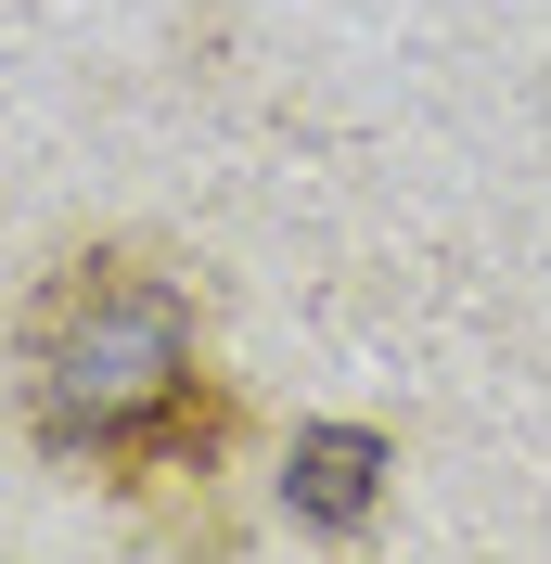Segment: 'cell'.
Listing matches in <instances>:
<instances>
[{
  "label": "cell",
  "mask_w": 551,
  "mask_h": 564,
  "mask_svg": "<svg viewBox=\"0 0 551 564\" xmlns=\"http://www.w3.org/2000/svg\"><path fill=\"white\" fill-rule=\"evenodd\" d=\"M270 488H282V513L309 539H359L385 513V488H398V436L385 423H295L282 462H270Z\"/></svg>",
  "instance_id": "obj_2"
},
{
  "label": "cell",
  "mask_w": 551,
  "mask_h": 564,
  "mask_svg": "<svg viewBox=\"0 0 551 564\" xmlns=\"http://www.w3.org/2000/svg\"><path fill=\"white\" fill-rule=\"evenodd\" d=\"M0 372H13V423L52 475L154 513L168 539H206V552L231 539L206 527V500L244 449V386L218 359L206 282L180 245H154V231L52 245L0 321Z\"/></svg>",
  "instance_id": "obj_1"
}]
</instances>
